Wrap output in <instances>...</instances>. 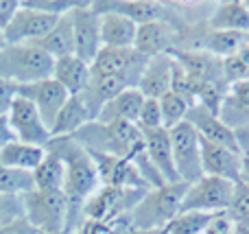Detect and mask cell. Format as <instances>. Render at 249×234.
I'll return each mask as SVG.
<instances>
[{
	"instance_id": "484cf974",
	"label": "cell",
	"mask_w": 249,
	"mask_h": 234,
	"mask_svg": "<svg viewBox=\"0 0 249 234\" xmlns=\"http://www.w3.org/2000/svg\"><path fill=\"white\" fill-rule=\"evenodd\" d=\"M92 121L94 118L90 116L83 101L77 94H72V96H68V101L64 103V108L59 109V114L53 121L51 136L53 138H70V136H74L81 127H86Z\"/></svg>"
},
{
	"instance_id": "d6986e66",
	"label": "cell",
	"mask_w": 249,
	"mask_h": 234,
	"mask_svg": "<svg viewBox=\"0 0 249 234\" xmlns=\"http://www.w3.org/2000/svg\"><path fill=\"white\" fill-rule=\"evenodd\" d=\"M142 57H158L166 55V53L175 51V35L168 22H149V24H140L136 33V44H133Z\"/></svg>"
},
{
	"instance_id": "44dd1931",
	"label": "cell",
	"mask_w": 249,
	"mask_h": 234,
	"mask_svg": "<svg viewBox=\"0 0 249 234\" xmlns=\"http://www.w3.org/2000/svg\"><path fill=\"white\" fill-rule=\"evenodd\" d=\"M124 88H129V86L124 81H121L118 77H107V74L92 72L90 81L86 83L81 94H77V96L83 101V105L88 108L90 116L96 121V116H99V112L103 109V105H107L114 96L121 94Z\"/></svg>"
},
{
	"instance_id": "ffe728a7",
	"label": "cell",
	"mask_w": 249,
	"mask_h": 234,
	"mask_svg": "<svg viewBox=\"0 0 249 234\" xmlns=\"http://www.w3.org/2000/svg\"><path fill=\"white\" fill-rule=\"evenodd\" d=\"M219 118L234 131L249 127V79L230 83L219 108Z\"/></svg>"
},
{
	"instance_id": "8992f818",
	"label": "cell",
	"mask_w": 249,
	"mask_h": 234,
	"mask_svg": "<svg viewBox=\"0 0 249 234\" xmlns=\"http://www.w3.org/2000/svg\"><path fill=\"white\" fill-rule=\"evenodd\" d=\"M168 136H171L173 162H175V171L179 182L193 184L197 180H201L203 178L201 138H199L197 129L188 121H181L179 125L168 129Z\"/></svg>"
},
{
	"instance_id": "e575fe53",
	"label": "cell",
	"mask_w": 249,
	"mask_h": 234,
	"mask_svg": "<svg viewBox=\"0 0 249 234\" xmlns=\"http://www.w3.org/2000/svg\"><path fill=\"white\" fill-rule=\"evenodd\" d=\"M136 125H138V129H142V131H146V129H160V127H164V123H162V109H160V101L158 99H144Z\"/></svg>"
},
{
	"instance_id": "4316f807",
	"label": "cell",
	"mask_w": 249,
	"mask_h": 234,
	"mask_svg": "<svg viewBox=\"0 0 249 234\" xmlns=\"http://www.w3.org/2000/svg\"><path fill=\"white\" fill-rule=\"evenodd\" d=\"M35 46H39L46 55H51L53 59L74 55V33H72L70 13L61 16L59 20H57V24L53 26L39 42H35Z\"/></svg>"
},
{
	"instance_id": "7dc6e473",
	"label": "cell",
	"mask_w": 249,
	"mask_h": 234,
	"mask_svg": "<svg viewBox=\"0 0 249 234\" xmlns=\"http://www.w3.org/2000/svg\"><path fill=\"white\" fill-rule=\"evenodd\" d=\"M4 46H7V39H4V33H2V31H0V51H2Z\"/></svg>"
},
{
	"instance_id": "8fae6325",
	"label": "cell",
	"mask_w": 249,
	"mask_h": 234,
	"mask_svg": "<svg viewBox=\"0 0 249 234\" xmlns=\"http://www.w3.org/2000/svg\"><path fill=\"white\" fill-rule=\"evenodd\" d=\"M61 16H53V13L39 11L29 4L20 2V9L16 11L13 20L2 31L7 44H35L57 24Z\"/></svg>"
},
{
	"instance_id": "277c9868",
	"label": "cell",
	"mask_w": 249,
	"mask_h": 234,
	"mask_svg": "<svg viewBox=\"0 0 249 234\" xmlns=\"http://www.w3.org/2000/svg\"><path fill=\"white\" fill-rule=\"evenodd\" d=\"M55 59L35 44H7L0 51V77L20 86L53 77Z\"/></svg>"
},
{
	"instance_id": "2e32d148",
	"label": "cell",
	"mask_w": 249,
	"mask_h": 234,
	"mask_svg": "<svg viewBox=\"0 0 249 234\" xmlns=\"http://www.w3.org/2000/svg\"><path fill=\"white\" fill-rule=\"evenodd\" d=\"M142 140H144V151L149 156L151 164L158 169V173L162 175L164 182L166 184L179 182L177 171H175V162H173V147H171L168 129H164V127H160V129H146V131H142Z\"/></svg>"
},
{
	"instance_id": "e0dca14e",
	"label": "cell",
	"mask_w": 249,
	"mask_h": 234,
	"mask_svg": "<svg viewBox=\"0 0 249 234\" xmlns=\"http://www.w3.org/2000/svg\"><path fill=\"white\" fill-rule=\"evenodd\" d=\"M92 7L96 11L121 13L131 22H136L138 26L160 22L166 16V7L162 2H153V0H99V2H92Z\"/></svg>"
},
{
	"instance_id": "9a60e30c",
	"label": "cell",
	"mask_w": 249,
	"mask_h": 234,
	"mask_svg": "<svg viewBox=\"0 0 249 234\" xmlns=\"http://www.w3.org/2000/svg\"><path fill=\"white\" fill-rule=\"evenodd\" d=\"M241 160H243V153L201 140L203 175L219 178V180H228V182L236 184L238 178H241Z\"/></svg>"
},
{
	"instance_id": "f1b7e54d",
	"label": "cell",
	"mask_w": 249,
	"mask_h": 234,
	"mask_svg": "<svg viewBox=\"0 0 249 234\" xmlns=\"http://www.w3.org/2000/svg\"><path fill=\"white\" fill-rule=\"evenodd\" d=\"M46 151V149H44ZM33 184L37 191H61L64 193V164L55 153L46 151L44 160L35 166L33 173Z\"/></svg>"
},
{
	"instance_id": "836d02e7",
	"label": "cell",
	"mask_w": 249,
	"mask_h": 234,
	"mask_svg": "<svg viewBox=\"0 0 249 234\" xmlns=\"http://www.w3.org/2000/svg\"><path fill=\"white\" fill-rule=\"evenodd\" d=\"M228 215L234 219V223H245L249 226V186L243 182L234 184V195L230 201Z\"/></svg>"
},
{
	"instance_id": "f35d334b",
	"label": "cell",
	"mask_w": 249,
	"mask_h": 234,
	"mask_svg": "<svg viewBox=\"0 0 249 234\" xmlns=\"http://www.w3.org/2000/svg\"><path fill=\"white\" fill-rule=\"evenodd\" d=\"M16 99H18V86L0 77V116H7Z\"/></svg>"
},
{
	"instance_id": "83f0119b",
	"label": "cell",
	"mask_w": 249,
	"mask_h": 234,
	"mask_svg": "<svg viewBox=\"0 0 249 234\" xmlns=\"http://www.w3.org/2000/svg\"><path fill=\"white\" fill-rule=\"evenodd\" d=\"M44 147H33V144H24V143H13L4 144L0 149V164L7 169H16V171H26L33 173L35 166L44 160Z\"/></svg>"
},
{
	"instance_id": "cb8c5ba5",
	"label": "cell",
	"mask_w": 249,
	"mask_h": 234,
	"mask_svg": "<svg viewBox=\"0 0 249 234\" xmlns=\"http://www.w3.org/2000/svg\"><path fill=\"white\" fill-rule=\"evenodd\" d=\"M208 29L249 33V2H243V0L219 2L208 18Z\"/></svg>"
},
{
	"instance_id": "f546056e",
	"label": "cell",
	"mask_w": 249,
	"mask_h": 234,
	"mask_svg": "<svg viewBox=\"0 0 249 234\" xmlns=\"http://www.w3.org/2000/svg\"><path fill=\"white\" fill-rule=\"evenodd\" d=\"M247 42H249V33H234V31H208V33L203 35L201 51H208V53H212V55L225 59V57L234 55V53H236L238 48H241L243 44H247Z\"/></svg>"
},
{
	"instance_id": "ee69618b",
	"label": "cell",
	"mask_w": 249,
	"mask_h": 234,
	"mask_svg": "<svg viewBox=\"0 0 249 234\" xmlns=\"http://www.w3.org/2000/svg\"><path fill=\"white\" fill-rule=\"evenodd\" d=\"M238 182L249 186V156H243L241 160V178H238Z\"/></svg>"
},
{
	"instance_id": "4dcf8cb0",
	"label": "cell",
	"mask_w": 249,
	"mask_h": 234,
	"mask_svg": "<svg viewBox=\"0 0 249 234\" xmlns=\"http://www.w3.org/2000/svg\"><path fill=\"white\" fill-rule=\"evenodd\" d=\"M160 101V109H162V123L164 129H171V127L179 125L181 121H186V114H188L190 105L186 103L181 96H177L175 92H166Z\"/></svg>"
},
{
	"instance_id": "74e56055",
	"label": "cell",
	"mask_w": 249,
	"mask_h": 234,
	"mask_svg": "<svg viewBox=\"0 0 249 234\" xmlns=\"http://www.w3.org/2000/svg\"><path fill=\"white\" fill-rule=\"evenodd\" d=\"M234 228H236V223L228 213H214L203 234H234Z\"/></svg>"
},
{
	"instance_id": "7bdbcfd3",
	"label": "cell",
	"mask_w": 249,
	"mask_h": 234,
	"mask_svg": "<svg viewBox=\"0 0 249 234\" xmlns=\"http://www.w3.org/2000/svg\"><path fill=\"white\" fill-rule=\"evenodd\" d=\"M236 140H238V147H241L243 156H249V127L236 131Z\"/></svg>"
},
{
	"instance_id": "6da1fadb",
	"label": "cell",
	"mask_w": 249,
	"mask_h": 234,
	"mask_svg": "<svg viewBox=\"0 0 249 234\" xmlns=\"http://www.w3.org/2000/svg\"><path fill=\"white\" fill-rule=\"evenodd\" d=\"M44 149L55 153L64 164V195L70 206L68 232L74 234V217L83 215L86 201L101 188L99 171L90 153L72 138H51Z\"/></svg>"
},
{
	"instance_id": "60d3db41",
	"label": "cell",
	"mask_w": 249,
	"mask_h": 234,
	"mask_svg": "<svg viewBox=\"0 0 249 234\" xmlns=\"http://www.w3.org/2000/svg\"><path fill=\"white\" fill-rule=\"evenodd\" d=\"M0 234H39V232L35 230L24 217H20V219H16V221L0 228Z\"/></svg>"
},
{
	"instance_id": "7c38bea8",
	"label": "cell",
	"mask_w": 249,
	"mask_h": 234,
	"mask_svg": "<svg viewBox=\"0 0 249 234\" xmlns=\"http://www.w3.org/2000/svg\"><path fill=\"white\" fill-rule=\"evenodd\" d=\"M173 59L186 70L195 83H210V81H225L223 74V59L201 48H175L171 53Z\"/></svg>"
},
{
	"instance_id": "52a82bcc",
	"label": "cell",
	"mask_w": 249,
	"mask_h": 234,
	"mask_svg": "<svg viewBox=\"0 0 249 234\" xmlns=\"http://www.w3.org/2000/svg\"><path fill=\"white\" fill-rule=\"evenodd\" d=\"M232 195L234 182L203 175L201 180L188 184L184 201H181V213H228Z\"/></svg>"
},
{
	"instance_id": "d4e9b609",
	"label": "cell",
	"mask_w": 249,
	"mask_h": 234,
	"mask_svg": "<svg viewBox=\"0 0 249 234\" xmlns=\"http://www.w3.org/2000/svg\"><path fill=\"white\" fill-rule=\"evenodd\" d=\"M90 74H92L90 64L79 59L77 55L59 57V59H55V66H53V79H55L70 96L81 94L86 83L90 81Z\"/></svg>"
},
{
	"instance_id": "5bb4252c",
	"label": "cell",
	"mask_w": 249,
	"mask_h": 234,
	"mask_svg": "<svg viewBox=\"0 0 249 234\" xmlns=\"http://www.w3.org/2000/svg\"><path fill=\"white\" fill-rule=\"evenodd\" d=\"M186 121L197 129V134L201 140L241 153V147H238V140H236V131L230 129V127L219 118V114L208 112V109L201 108V105H193V108L188 109V114H186Z\"/></svg>"
},
{
	"instance_id": "3957f363",
	"label": "cell",
	"mask_w": 249,
	"mask_h": 234,
	"mask_svg": "<svg viewBox=\"0 0 249 234\" xmlns=\"http://www.w3.org/2000/svg\"><path fill=\"white\" fill-rule=\"evenodd\" d=\"M186 188H188L186 182H173L146 191L127 215V226L136 230L166 228L181 213Z\"/></svg>"
},
{
	"instance_id": "9c48e42d",
	"label": "cell",
	"mask_w": 249,
	"mask_h": 234,
	"mask_svg": "<svg viewBox=\"0 0 249 234\" xmlns=\"http://www.w3.org/2000/svg\"><path fill=\"white\" fill-rule=\"evenodd\" d=\"M11 134L18 143L33 144V147H46L51 136V127L44 123L42 114L35 109V105L31 101H26L24 96L18 94V99L13 101L11 109L7 114Z\"/></svg>"
},
{
	"instance_id": "7a4b0ae2",
	"label": "cell",
	"mask_w": 249,
	"mask_h": 234,
	"mask_svg": "<svg viewBox=\"0 0 249 234\" xmlns=\"http://www.w3.org/2000/svg\"><path fill=\"white\" fill-rule=\"evenodd\" d=\"M77 140L88 153L99 156H114L131 162L144 149L142 131L133 123H99L92 121L86 127L70 136Z\"/></svg>"
},
{
	"instance_id": "1f68e13d",
	"label": "cell",
	"mask_w": 249,
	"mask_h": 234,
	"mask_svg": "<svg viewBox=\"0 0 249 234\" xmlns=\"http://www.w3.org/2000/svg\"><path fill=\"white\" fill-rule=\"evenodd\" d=\"M223 74L228 83H238L249 79V42L243 44L234 55L223 59Z\"/></svg>"
},
{
	"instance_id": "ba28073f",
	"label": "cell",
	"mask_w": 249,
	"mask_h": 234,
	"mask_svg": "<svg viewBox=\"0 0 249 234\" xmlns=\"http://www.w3.org/2000/svg\"><path fill=\"white\" fill-rule=\"evenodd\" d=\"M146 61L149 59L142 57L136 48H101L96 59L90 64V68L92 72L118 77L129 88H138Z\"/></svg>"
},
{
	"instance_id": "8d00e7d4",
	"label": "cell",
	"mask_w": 249,
	"mask_h": 234,
	"mask_svg": "<svg viewBox=\"0 0 249 234\" xmlns=\"http://www.w3.org/2000/svg\"><path fill=\"white\" fill-rule=\"evenodd\" d=\"M22 217V201L20 197H9V195H0V228L7 223L16 221Z\"/></svg>"
},
{
	"instance_id": "7402d4cb",
	"label": "cell",
	"mask_w": 249,
	"mask_h": 234,
	"mask_svg": "<svg viewBox=\"0 0 249 234\" xmlns=\"http://www.w3.org/2000/svg\"><path fill=\"white\" fill-rule=\"evenodd\" d=\"M144 96L138 88H124L121 94H116L107 105H103V109L99 112L96 121L99 123H138L140 116Z\"/></svg>"
},
{
	"instance_id": "603a6c76",
	"label": "cell",
	"mask_w": 249,
	"mask_h": 234,
	"mask_svg": "<svg viewBox=\"0 0 249 234\" xmlns=\"http://www.w3.org/2000/svg\"><path fill=\"white\" fill-rule=\"evenodd\" d=\"M101 13V44L103 48H133L138 24L114 11Z\"/></svg>"
},
{
	"instance_id": "30bf717a",
	"label": "cell",
	"mask_w": 249,
	"mask_h": 234,
	"mask_svg": "<svg viewBox=\"0 0 249 234\" xmlns=\"http://www.w3.org/2000/svg\"><path fill=\"white\" fill-rule=\"evenodd\" d=\"M74 33V55L86 64H92L101 53V13L92 7V2H79L70 11Z\"/></svg>"
},
{
	"instance_id": "bcb514c9",
	"label": "cell",
	"mask_w": 249,
	"mask_h": 234,
	"mask_svg": "<svg viewBox=\"0 0 249 234\" xmlns=\"http://www.w3.org/2000/svg\"><path fill=\"white\" fill-rule=\"evenodd\" d=\"M234 234H249V226H245V223H236Z\"/></svg>"
},
{
	"instance_id": "c3c4849f",
	"label": "cell",
	"mask_w": 249,
	"mask_h": 234,
	"mask_svg": "<svg viewBox=\"0 0 249 234\" xmlns=\"http://www.w3.org/2000/svg\"><path fill=\"white\" fill-rule=\"evenodd\" d=\"M39 234H70V232L64 230V232H39Z\"/></svg>"
},
{
	"instance_id": "b9f144b4",
	"label": "cell",
	"mask_w": 249,
	"mask_h": 234,
	"mask_svg": "<svg viewBox=\"0 0 249 234\" xmlns=\"http://www.w3.org/2000/svg\"><path fill=\"white\" fill-rule=\"evenodd\" d=\"M13 134H11V127H9V121L7 116H0V149L4 147V144L13 143Z\"/></svg>"
},
{
	"instance_id": "ab89813d",
	"label": "cell",
	"mask_w": 249,
	"mask_h": 234,
	"mask_svg": "<svg viewBox=\"0 0 249 234\" xmlns=\"http://www.w3.org/2000/svg\"><path fill=\"white\" fill-rule=\"evenodd\" d=\"M18 9H20V0H0V31L7 29Z\"/></svg>"
},
{
	"instance_id": "5b68a950",
	"label": "cell",
	"mask_w": 249,
	"mask_h": 234,
	"mask_svg": "<svg viewBox=\"0 0 249 234\" xmlns=\"http://www.w3.org/2000/svg\"><path fill=\"white\" fill-rule=\"evenodd\" d=\"M22 217L37 232H64L70 223V206L61 191H37L20 197Z\"/></svg>"
},
{
	"instance_id": "f6af8a7d",
	"label": "cell",
	"mask_w": 249,
	"mask_h": 234,
	"mask_svg": "<svg viewBox=\"0 0 249 234\" xmlns=\"http://www.w3.org/2000/svg\"><path fill=\"white\" fill-rule=\"evenodd\" d=\"M123 234H168L166 228H155V230H136V228H129Z\"/></svg>"
},
{
	"instance_id": "4fadbf2b",
	"label": "cell",
	"mask_w": 249,
	"mask_h": 234,
	"mask_svg": "<svg viewBox=\"0 0 249 234\" xmlns=\"http://www.w3.org/2000/svg\"><path fill=\"white\" fill-rule=\"evenodd\" d=\"M18 94L24 96L26 101H31V103L35 105V109L42 114L44 123H46L48 127L53 125L55 116L59 114V109L64 108V103L70 96L53 77L44 79V81L29 83V86H20L18 88Z\"/></svg>"
},
{
	"instance_id": "ac0fdd59",
	"label": "cell",
	"mask_w": 249,
	"mask_h": 234,
	"mask_svg": "<svg viewBox=\"0 0 249 234\" xmlns=\"http://www.w3.org/2000/svg\"><path fill=\"white\" fill-rule=\"evenodd\" d=\"M171 74H173V57L171 53L158 57H149L144 70L138 81V90L144 99H162L171 92Z\"/></svg>"
},
{
	"instance_id": "d590c367",
	"label": "cell",
	"mask_w": 249,
	"mask_h": 234,
	"mask_svg": "<svg viewBox=\"0 0 249 234\" xmlns=\"http://www.w3.org/2000/svg\"><path fill=\"white\" fill-rule=\"evenodd\" d=\"M24 4L33 9H39V11L53 13V16H66L70 13L79 2H70V0H24Z\"/></svg>"
},
{
	"instance_id": "d6a6232c",
	"label": "cell",
	"mask_w": 249,
	"mask_h": 234,
	"mask_svg": "<svg viewBox=\"0 0 249 234\" xmlns=\"http://www.w3.org/2000/svg\"><path fill=\"white\" fill-rule=\"evenodd\" d=\"M212 215L208 213H179L166 226L168 234H203Z\"/></svg>"
}]
</instances>
